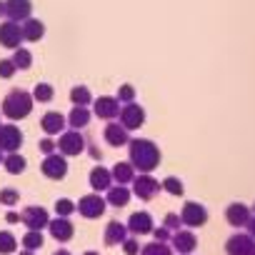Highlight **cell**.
<instances>
[{
	"instance_id": "cell-1",
	"label": "cell",
	"mask_w": 255,
	"mask_h": 255,
	"mask_svg": "<svg viewBox=\"0 0 255 255\" xmlns=\"http://www.w3.org/2000/svg\"><path fill=\"white\" fill-rule=\"evenodd\" d=\"M130 160L133 168H140L143 173H150L158 163H160V150L155 148L153 140H133L130 143Z\"/></svg>"
},
{
	"instance_id": "cell-2",
	"label": "cell",
	"mask_w": 255,
	"mask_h": 255,
	"mask_svg": "<svg viewBox=\"0 0 255 255\" xmlns=\"http://www.w3.org/2000/svg\"><path fill=\"white\" fill-rule=\"evenodd\" d=\"M33 103H35V100H33V95H30L28 90L15 88V90H10V93L5 95V100H3V115L10 118V120H23V118L30 115Z\"/></svg>"
},
{
	"instance_id": "cell-3",
	"label": "cell",
	"mask_w": 255,
	"mask_h": 255,
	"mask_svg": "<svg viewBox=\"0 0 255 255\" xmlns=\"http://www.w3.org/2000/svg\"><path fill=\"white\" fill-rule=\"evenodd\" d=\"M40 170H43V175L50 178V180H63V178L68 175V160H65V155H60V153H50V155H45V160L40 163Z\"/></svg>"
},
{
	"instance_id": "cell-4",
	"label": "cell",
	"mask_w": 255,
	"mask_h": 255,
	"mask_svg": "<svg viewBox=\"0 0 255 255\" xmlns=\"http://www.w3.org/2000/svg\"><path fill=\"white\" fill-rule=\"evenodd\" d=\"M20 145H23V130L18 125H13V123L0 125V150L3 153H18Z\"/></svg>"
},
{
	"instance_id": "cell-5",
	"label": "cell",
	"mask_w": 255,
	"mask_h": 255,
	"mask_svg": "<svg viewBox=\"0 0 255 255\" xmlns=\"http://www.w3.org/2000/svg\"><path fill=\"white\" fill-rule=\"evenodd\" d=\"M55 148L60 150V155H80L85 150V138L78 130H68V133H60V140H55Z\"/></svg>"
},
{
	"instance_id": "cell-6",
	"label": "cell",
	"mask_w": 255,
	"mask_h": 255,
	"mask_svg": "<svg viewBox=\"0 0 255 255\" xmlns=\"http://www.w3.org/2000/svg\"><path fill=\"white\" fill-rule=\"evenodd\" d=\"M48 220H50V215H48V210L43 205H28L20 213V223L28 230H43V228H48Z\"/></svg>"
},
{
	"instance_id": "cell-7",
	"label": "cell",
	"mask_w": 255,
	"mask_h": 255,
	"mask_svg": "<svg viewBox=\"0 0 255 255\" xmlns=\"http://www.w3.org/2000/svg\"><path fill=\"white\" fill-rule=\"evenodd\" d=\"M120 125L125 130H135L145 123V110L138 105V103H125V108H120Z\"/></svg>"
},
{
	"instance_id": "cell-8",
	"label": "cell",
	"mask_w": 255,
	"mask_h": 255,
	"mask_svg": "<svg viewBox=\"0 0 255 255\" xmlns=\"http://www.w3.org/2000/svg\"><path fill=\"white\" fill-rule=\"evenodd\" d=\"M75 210L83 215V218H100L105 213V198H100V193H90L85 198H80V203L75 205Z\"/></svg>"
},
{
	"instance_id": "cell-9",
	"label": "cell",
	"mask_w": 255,
	"mask_h": 255,
	"mask_svg": "<svg viewBox=\"0 0 255 255\" xmlns=\"http://www.w3.org/2000/svg\"><path fill=\"white\" fill-rule=\"evenodd\" d=\"M180 223H185L188 228H203L208 223V210L200 203H185L180 213Z\"/></svg>"
},
{
	"instance_id": "cell-10",
	"label": "cell",
	"mask_w": 255,
	"mask_h": 255,
	"mask_svg": "<svg viewBox=\"0 0 255 255\" xmlns=\"http://www.w3.org/2000/svg\"><path fill=\"white\" fill-rule=\"evenodd\" d=\"M20 40H23V33H20V23H13V20H5L0 23V45L3 48H20Z\"/></svg>"
},
{
	"instance_id": "cell-11",
	"label": "cell",
	"mask_w": 255,
	"mask_h": 255,
	"mask_svg": "<svg viewBox=\"0 0 255 255\" xmlns=\"http://www.w3.org/2000/svg\"><path fill=\"white\" fill-rule=\"evenodd\" d=\"M228 255H255V240L250 235H243V233H235L228 245H225Z\"/></svg>"
},
{
	"instance_id": "cell-12",
	"label": "cell",
	"mask_w": 255,
	"mask_h": 255,
	"mask_svg": "<svg viewBox=\"0 0 255 255\" xmlns=\"http://www.w3.org/2000/svg\"><path fill=\"white\" fill-rule=\"evenodd\" d=\"M128 230H130L133 235H148L155 225H153V218H150V213H145V210H138V213H133L130 215V220H128V225H125Z\"/></svg>"
},
{
	"instance_id": "cell-13",
	"label": "cell",
	"mask_w": 255,
	"mask_h": 255,
	"mask_svg": "<svg viewBox=\"0 0 255 255\" xmlns=\"http://www.w3.org/2000/svg\"><path fill=\"white\" fill-rule=\"evenodd\" d=\"M30 13H33V3H30V0H8V3H5V15L13 23H23L25 18H30Z\"/></svg>"
},
{
	"instance_id": "cell-14",
	"label": "cell",
	"mask_w": 255,
	"mask_h": 255,
	"mask_svg": "<svg viewBox=\"0 0 255 255\" xmlns=\"http://www.w3.org/2000/svg\"><path fill=\"white\" fill-rule=\"evenodd\" d=\"M48 230H50V235L58 240V243H68L70 238H73V233H75V228H73V223L68 220V218H55V220H48Z\"/></svg>"
},
{
	"instance_id": "cell-15",
	"label": "cell",
	"mask_w": 255,
	"mask_h": 255,
	"mask_svg": "<svg viewBox=\"0 0 255 255\" xmlns=\"http://www.w3.org/2000/svg\"><path fill=\"white\" fill-rule=\"evenodd\" d=\"M65 115L63 113H55V110H50V113H45L43 115V120H40V128H43V133L45 135H60L63 133V128H65Z\"/></svg>"
},
{
	"instance_id": "cell-16",
	"label": "cell",
	"mask_w": 255,
	"mask_h": 255,
	"mask_svg": "<svg viewBox=\"0 0 255 255\" xmlns=\"http://www.w3.org/2000/svg\"><path fill=\"white\" fill-rule=\"evenodd\" d=\"M133 183H135V188H133V193L138 195V198H143V200H150L158 190H160V183L155 180V178H150V175H140V178H133Z\"/></svg>"
},
{
	"instance_id": "cell-17",
	"label": "cell",
	"mask_w": 255,
	"mask_h": 255,
	"mask_svg": "<svg viewBox=\"0 0 255 255\" xmlns=\"http://www.w3.org/2000/svg\"><path fill=\"white\" fill-rule=\"evenodd\" d=\"M110 185H113V175H110V170L103 168V165H95V168L90 170V188H93L95 193H105Z\"/></svg>"
},
{
	"instance_id": "cell-18",
	"label": "cell",
	"mask_w": 255,
	"mask_h": 255,
	"mask_svg": "<svg viewBox=\"0 0 255 255\" xmlns=\"http://www.w3.org/2000/svg\"><path fill=\"white\" fill-rule=\"evenodd\" d=\"M170 238H173V248L180 255H188V253H193L198 248V240H195V235L190 230H175V235H170Z\"/></svg>"
},
{
	"instance_id": "cell-19",
	"label": "cell",
	"mask_w": 255,
	"mask_h": 255,
	"mask_svg": "<svg viewBox=\"0 0 255 255\" xmlns=\"http://www.w3.org/2000/svg\"><path fill=\"white\" fill-rule=\"evenodd\" d=\"M118 113H120V103L115 100V98H98L95 100V115L98 118H103V120H113V118H118Z\"/></svg>"
},
{
	"instance_id": "cell-20",
	"label": "cell",
	"mask_w": 255,
	"mask_h": 255,
	"mask_svg": "<svg viewBox=\"0 0 255 255\" xmlns=\"http://www.w3.org/2000/svg\"><path fill=\"white\" fill-rule=\"evenodd\" d=\"M20 33H23V40H30V43H38L43 35H45V25L35 18H25L20 23Z\"/></svg>"
},
{
	"instance_id": "cell-21",
	"label": "cell",
	"mask_w": 255,
	"mask_h": 255,
	"mask_svg": "<svg viewBox=\"0 0 255 255\" xmlns=\"http://www.w3.org/2000/svg\"><path fill=\"white\" fill-rule=\"evenodd\" d=\"M225 218H228V223H230L233 228H243V225L250 220V208H245L243 203H233V205L228 208Z\"/></svg>"
},
{
	"instance_id": "cell-22",
	"label": "cell",
	"mask_w": 255,
	"mask_h": 255,
	"mask_svg": "<svg viewBox=\"0 0 255 255\" xmlns=\"http://www.w3.org/2000/svg\"><path fill=\"white\" fill-rule=\"evenodd\" d=\"M125 233H128V228H125L123 223L110 220V223L105 225V235H103V240H105V245H108V248H113V245H118V243H123V240H125Z\"/></svg>"
},
{
	"instance_id": "cell-23",
	"label": "cell",
	"mask_w": 255,
	"mask_h": 255,
	"mask_svg": "<svg viewBox=\"0 0 255 255\" xmlns=\"http://www.w3.org/2000/svg\"><path fill=\"white\" fill-rule=\"evenodd\" d=\"M105 140L113 145V148H120L128 143V130L120 125V123H108L105 125Z\"/></svg>"
},
{
	"instance_id": "cell-24",
	"label": "cell",
	"mask_w": 255,
	"mask_h": 255,
	"mask_svg": "<svg viewBox=\"0 0 255 255\" xmlns=\"http://www.w3.org/2000/svg\"><path fill=\"white\" fill-rule=\"evenodd\" d=\"M105 200L113 208H123V205H128V200H130V190H128L125 185H110L105 190Z\"/></svg>"
},
{
	"instance_id": "cell-25",
	"label": "cell",
	"mask_w": 255,
	"mask_h": 255,
	"mask_svg": "<svg viewBox=\"0 0 255 255\" xmlns=\"http://www.w3.org/2000/svg\"><path fill=\"white\" fill-rule=\"evenodd\" d=\"M65 120H68V125L73 128V130H80V128H85V125L90 123V110L83 108V105H75Z\"/></svg>"
},
{
	"instance_id": "cell-26",
	"label": "cell",
	"mask_w": 255,
	"mask_h": 255,
	"mask_svg": "<svg viewBox=\"0 0 255 255\" xmlns=\"http://www.w3.org/2000/svg\"><path fill=\"white\" fill-rule=\"evenodd\" d=\"M3 168H5L10 175H20V173H25L28 160H25L20 153H8V155L3 158Z\"/></svg>"
},
{
	"instance_id": "cell-27",
	"label": "cell",
	"mask_w": 255,
	"mask_h": 255,
	"mask_svg": "<svg viewBox=\"0 0 255 255\" xmlns=\"http://www.w3.org/2000/svg\"><path fill=\"white\" fill-rule=\"evenodd\" d=\"M110 175H113V180L118 183V185H128L133 178H135V170H133V163H118L113 170H110Z\"/></svg>"
},
{
	"instance_id": "cell-28",
	"label": "cell",
	"mask_w": 255,
	"mask_h": 255,
	"mask_svg": "<svg viewBox=\"0 0 255 255\" xmlns=\"http://www.w3.org/2000/svg\"><path fill=\"white\" fill-rule=\"evenodd\" d=\"M43 230H28L23 238H20V245L25 248V250H40L43 248Z\"/></svg>"
},
{
	"instance_id": "cell-29",
	"label": "cell",
	"mask_w": 255,
	"mask_h": 255,
	"mask_svg": "<svg viewBox=\"0 0 255 255\" xmlns=\"http://www.w3.org/2000/svg\"><path fill=\"white\" fill-rule=\"evenodd\" d=\"M18 250V238L10 230H0V255H10Z\"/></svg>"
},
{
	"instance_id": "cell-30",
	"label": "cell",
	"mask_w": 255,
	"mask_h": 255,
	"mask_svg": "<svg viewBox=\"0 0 255 255\" xmlns=\"http://www.w3.org/2000/svg\"><path fill=\"white\" fill-rule=\"evenodd\" d=\"M70 100H73V105H83V108H88L90 100H93V95H90V90H88L85 85H75V88L70 90Z\"/></svg>"
},
{
	"instance_id": "cell-31",
	"label": "cell",
	"mask_w": 255,
	"mask_h": 255,
	"mask_svg": "<svg viewBox=\"0 0 255 255\" xmlns=\"http://www.w3.org/2000/svg\"><path fill=\"white\" fill-rule=\"evenodd\" d=\"M13 63H15V68H20V70H30V65H33V55H30V50H28V48H15Z\"/></svg>"
},
{
	"instance_id": "cell-32",
	"label": "cell",
	"mask_w": 255,
	"mask_h": 255,
	"mask_svg": "<svg viewBox=\"0 0 255 255\" xmlns=\"http://www.w3.org/2000/svg\"><path fill=\"white\" fill-rule=\"evenodd\" d=\"M53 95H55V90H53V85H48V83H38L35 90H33V100H38V103H50Z\"/></svg>"
},
{
	"instance_id": "cell-33",
	"label": "cell",
	"mask_w": 255,
	"mask_h": 255,
	"mask_svg": "<svg viewBox=\"0 0 255 255\" xmlns=\"http://www.w3.org/2000/svg\"><path fill=\"white\" fill-rule=\"evenodd\" d=\"M0 203H3L5 208H13V205L20 203V193L15 188H3L0 190Z\"/></svg>"
},
{
	"instance_id": "cell-34",
	"label": "cell",
	"mask_w": 255,
	"mask_h": 255,
	"mask_svg": "<svg viewBox=\"0 0 255 255\" xmlns=\"http://www.w3.org/2000/svg\"><path fill=\"white\" fill-rule=\"evenodd\" d=\"M140 255H173V250L165 245V243H148L143 250H140Z\"/></svg>"
},
{
	"instance_id": "cell-35",
	"label": "cell",
	"mask_w": 255,
	"mask_h": 255,
	"mask_svg": "<svg viewBox=\"0 0 255 255\" xmlns=\"http://www.w3.org/2000/svg\"><path fill=\"white\" fill-rule=\"evenodd\" d=\"M163 190H168L170 195H183V193H185V185L180 183V178H173V175H170V178L163 180Z\"/></svg>"
},
{
	"instance_id": "cell-36",
	"label": "cell",
	"mask_w": 255,
	"mask_h": 255,
	"mask_svg": "<svg viewBox=\"0 0 255 255\" xmlns=\"http://www.w3.org/2000/svg\"><path fill=\"white\" fill-rule=\"evenodd\" d=\"M55 213L60 218H68L70 213H75V203L68 200V198H60V200H55Z\"/></svg>"
},
{
	"instance_id": "cell-37",
	"label": "cell",
	"mask_w": 255,
	"mask_h": 255,
	"mask_svg": "<svg viewBox=\"0 0 255 255\" xmlns=\"http://www.w3.org/2000/svg\"><path fill=\"white\" fill-rule=\"evenodd\" d=\"M115 100H118V103H133V100H135V88H133V85H120Z\"/></svg>"
},
{
	"instance_id": "cell-38",
	"label": "cell",
	"mask_w": 255,
	"mask_h": 255,
	"mask_svg": "<svg viewBox=\"0 0 255 255\" xmlns=\"http://www.w3.org/2000/svg\"><path fill=\"white\" fill-rule=\"evenodd\" d=\"M120 245H123V253L125 255H138L140 253V240H135V238H125Z\"/></svg>"
},
{
	"instance_id": "cell-39",
	"label": "cell",
	"mask_w": 255,
	"mask_h": 255,
	"mask_svg": "<svg viewBox=\"0 0 255 255\" xmlns=\"http://www.w3.org/2000/svg\"><path fill=\"white\" fill-rule=\"evenodd\" d=\"M15 63H13V58H5V60H0V78H13L15 75Z\"/></svg>"
},
{
	"instance_id": "cell-40",
	"label": "cell",
	"mask_w": 255,
	"mask_h": 255,
	"mask_svg": "<svg viewBox=\"0 0 255 255\" xmlns=\"http://www.w3.org/2000/svg\"><path fill=\"white\" fill-rule=\"evenodd\" d=\"M38 150H40L43 155H50V153H55L58 148H55V140H50V138H43V140L38 143Z\"/></svg>"
},
{
	"instance_id": "cell-41",
	"label": "cell",
	"mask_w": 255,
	"mask_h": 255,
	"mask_svg": "<svg viewBox=\"0 0 255 255\" xmlns=\"http://www.w3.org/2000/svg\"><path fill=\"white\" fill-rule=\"evenodd\" d=\"M165 228L168 230H178L180 228V215L178 213H168L165 215Z\"/></svg>"
},
{
	"instance_id": "cell-42",
	"label": "cell",
	"mask_w": 255,
	"mask_h": 255,
	"mask_svg": "<svg viewBox=\"0 0 255 255\" xmlns=\"http://www.w3.org/2000/svg\"><path fill=\"white\" fill-rule=\"evenodd\" d=\"M150 233L155 235V240H158V243H168V240H170V230H168L165 225H163V228H153Z\"/></svg>"
},
{
	"instance_id": "cell-43",
	"label": "cell",
	"mask_w": 255,
	"mask_h": 255,
	"mask_svg": "<svg viewBox=\"0 0 255 255\" xmlns=\"http://www.w3.org/2000/svg\"><path fill=\"white\" fill-rule=\"evenodd\" d=\"M5 220H8L10 225H15V223H20V213H15V210H10V213L5 215Z\"/></svg>"
},
{
	"instance_id": "cell-44",
	"label": "cell",
	"mask_w": 255,
	"mask_h": 255,
	"mask_svg": "<svg viewBox=\"0 0 255 255\" xmlns=\"http://www.w3.org/2000/svg\"><path fill=\"white\" fill-rule=\"evenodd\" d=\"M245 225H248V230H250V233H248V235H250V238H253V240H255V218H250V220H248V223H245Z\"/></svg>"
},
{
	"instance_id": "cell-45",
	"label": "cell",
	"mask_w": 255,
	"mask_h": 255,
	"mask_svg": "<svg viewBox=\"0 0 255 255\" xmlns=\"http://www.w3.org/2000/svg\"><path fill=\"white\" fill-rule=\"evenodd\" d=\"M53 255H73V253H70V250H65V248H60V250H55Z\"/></svg>"
},
{
	"instance_id": "cell-46",
	"label": "cell",
	"mask_w": 255,
	"mask_h": 255,
	"mask_svg": "<svg viewBox=\"0 0 255 255\" xmlns=\"http://www.w3.org/2000/svg\"><path fill=\"white\" fill-rule=\"evenodd\" d=\"M18 255H35V250H25V248H23V250H20Z\"/></svg>"
},
{
	"instance_id": "cell-47",
	"label": "cell",
	"mask_w": 255,
	"mask_h": 255,
	"mask_svg": "<svg viewBox=\"0 0 255 255\" xmlns=\"http://www.w3.org/2000/svg\"><path fill=\"white\" fill-rule=\"evenodd\" d=\"M5 15V3H0V18Z\"/></svg>"
},
{
	"instance_id": "cell-48",
	"label": "cell",
	"mask_w": 255,
	"mask_h": 255,
	"mask_svg": "<svg viewBox=\"0 0 255 255\" xmlns=\"http://www.w3.org/2000/svg\"><path fill=\"white\" fill-rule=\"evenodd\" d=\"M83 255H100V253H95V250H88V253H83Z\"/></svg>"
},
{
	"instance_id": "cell-49",
	"label": "cell",
	"mask_w": 255,
	"mask_h": 255,
	"mask_svg": "<svg viewBox=\"0 0 255 255\" xmlns=\"http://www.w3.org/2000/svg\"><path fill=\"white\" fill-rule=\"evenodd\" d=\"M3 158H5V155H3V150H0V163H3Z\"/></svg>"
},
{
	"instance_id": "cell-50",
	"label": "cell",
	"mask_w": 255,
	"mask_h": 255,
	"mask_svg": "<svg viewBox=\"0 0 255 255\" xmlns=\"http://www.w3.org/2000/svg\"><path fill=\"white\" fill-rule=\"evenodd\" d=\"M253 213H255V205H253Z\"/></svg>"
}]
</instances>
